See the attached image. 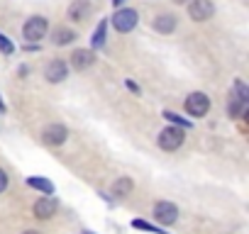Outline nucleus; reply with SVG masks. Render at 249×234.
Segmentation results:
<instances>
[{"label": "nucleus", "mask_w": 249, "mask_h": 234, "mask_svg": "<svg viewBox=\"0 0 249 234\" xmlns=\"http://www.w3.org/2000/svg\"><path fill=\"white\" fill-rule=\"evenodd\" d=\"M140 22V15L132 10V8H124V10H117L112 15V27L117 32H132Z\"/></svg>", "instance_id": "obj_1"}, {"label": "nucleus", "mask_w": 249, "mask_h": 234, "mask_svg": "<svg viewBox=\"0 0 249 234\" xmlns=\"http://www.w3.org/2000/svg\"><path fill=\"white\" fill-rule=\"evenodd\" d=\"M22 34H25V39H30V44L37 42V39H42L47 34V17H42V15L30 17L25 22V27H22Z\"/></svg>", "instance_id": "obj_2"}, {"label": "nucleus", "mask_w": 249, "mask_h": 234, "mask_svg": "<svg viewBox=\"0 0 249 234\" xmlns=\"http://www.w3.org/2000/svg\"><path fill=\"white\" fill-rule=\"evenodd\" d=\"M210 110V98L205 93H191L186 98V112L191 117H203Z\"/></svg>", "instance_id": "obj_3"}, {"label": "nucleus", "mask_w": 249, "mask_h": 234, "mask_svg": "<svg viewBox=\"0 0 249 234\" xmlns=\"http://www.w3.org/2000/svg\"><path fill=\"white\" fill-rule=\"evenodd\" d=\"M183 144V130L181 127H166L161 134H159V147L164 149V151H174V149H178Z\"/></svg>", "instance_id": "obj_4"}, {"label": "nucleus", "mask_w": 249, "mask_h": 234, "mask_svg": "<svg viewBox=\"0 0 249 234\" xmlns=\"http://www.w3.org/2000/svg\"><path fill=\"white\" fill-rule=\"evenodd\" d=\"M213 13H215L213 0H191V5H188V15H191V20H196V22L210 20Z\"/></svg>", "instance_id": "obj_5"}, {"label": "nucleus", "mask_w": 249, "mask_h": 234, "mask_svg": "<svg viewBox=\"0 0 249 234\" xmlns=\"http://www.w3.org/2000/svg\"><path fill=\"white\" fill-rule=\"evenodd\" d=\"M154 219L161 222V224H174L178 219V207L169 200H161L154 205Z\"/></svg>", "instance_id": "obj_6"}, {"label": "nucleus", "mask_w": 249, "mask_h": 234, "mask_svg": "<svg viewBox=\"0 0 249 234\" xmlns=\"http://www.w3.org/2000/svg\"><path fill=\"white\" fill-rule=\"evenodd\" d=\"M44 142L49 144V147H59V144H64L66 142V137H69V130L64 127V125H49L47 130H44Z\"/></svg>", "instance_id": "obj_7"}, {"label": "nucleus", "mask_w": 249, "mask_h": 234, "mask_svg": "<svg viewBox=\"0 0 249 234\" xmlns=\"http://www.w3.org/2000/svg\"><path fill=\"white\" fill-rule=\"evenodd\" d=\"M93 61H95V56H93L90 49H76V51L71 54V66H73V71H86V68L93 66Z\"/></svg>", "instance_id": "obj_8"}, {"label": "nucleus", "mask_w": 249, "mask_h": 234, "mask_svg": "<svg viewBox=\"0 0 249 234\" xmlns=\"http://www.w3.org/2000/svg\"><path fill=\"white\" fill-rule=\"evenodd\" d=\"M66 73H69V68H66V64L59 61V59H54V61L47 64V68H44V78H47L49 83H61V81L66 78Z\"/></svg>", "instance_id": "obj_9"}, {"label": "nucleus", "mask_w": 249, "mask_h": 234, "mask_svg": "<svg viewBox=\"0 0 249 234\" xmlns=\"http://www.w3.org/2000/svg\"><path fill=\"white\" fill-rule=\"evenodd\" d=\"M54 212H56V200L54 198H39L37 202H35V215L39 217V219H49V217H54Z\"/></svg>", "instance_id": "obj_10"}, {"label": "nucleus", "mask_w": 249, "mask_h": 234, "mask_svg": "<svg viewBox=\"0 0 249 234\" xmlns=\"http://www.w3.org/2000/svg\"><path fill=\"white\" fill-rule=\"evenodd\" d=\"M88 13H90V3H88V0H73L71 8H69V17L78 20V22H83L88 17Z\"/></svg>", "instance_id": "obj_11"}, {"label": "nucleus", "mask_w": 249, "mask_h": 234, "mask_svg": "<svg viewBox=\"0 0 249 234\" xmlns=\"http://www.w3.org/2000/svg\"><path fill=\"white\" fill-rule=\"evenodd\" d=\"M176 17L174 15H159L157 20H154V30L157 32H161V34H171L174 30H176Z\"/></svg>", "instance_id": "obj_12"}, {"label": "nucleus", "mask_w": 249, "mask_h": 234, "mask_svg": "<svg viewBox=\"0 0 249 234\" xmlns=\"http://www.w3.org/2000/svg\"><path fill=\"white\" fill-rule=\"evenodd\" d=\"M132 188H135L132 178L122 176V178H117V181L112 183V195H117V198H124V195H130V193H132Z\"/></svg>", "instance_id": "obj_13"}, {"label": "nucleus", "mask_w": 249, "mask_h": 234, "mask_svg": "<svg viewBox=\"0 0 249 234\" xmlns=\"http://www.w3.org/2000/svg\"><path fill=\"white\" fill-rule=\"evenodd\" d=\"M27 185H32V188L42 190L44 195H52V193H54V183H52V181H47V178H39V176L27 178Z\"/></svg>", "instance_id": "obj_14"}, {"label": "nucleus", "mask_w": 249, "mask_h": 234, "mask_svg": "<svg viewBox=\"0 0 249 234\" xmlns=\"http://www.w3.org/2000/svg\"><path fill=\"white\" fill-rule=\"evenodd\" d=\"M105 32H107V22L100 20V25L95 27V32H93V37H90V47H93V49H100V47L105 44Z\"/></svg>", "instance_id": "obj_15"}, {"label": "nucleus", "mask_w": 249, "mask_h": 234, "mask_svg": "<svg viewBox=\"0 0 249 234\" xmlns=\"http://www.w3.org/2000/svg\"><path fill=\"white\" fill-rule=\"evenodd\" d=\"M71 39H76V32H73V30H66V27H56V30H54V44L64 47V44H69Z\"/></svg>", "instance_id": "obj_16"}, {"label": "nucleus", "mask_w": 249, "mask_h": 234, "mask_svg": "<svg viewBox=\"0 0 249 234\" xmlns=\"http://www.w3.org/2000/svg\"><path fill=\"white\" fill-rule=\"evenodd\" d=\"M244 105H247V102H242L237 95H230V102H227V112H230V117H237V115H242Z\"/></svg>", "instance_id": "obj_17"}, {"label": "nucleus", "mask_w": 249, "mask_h": 234, "mask_svg": "<svg viewBox=\"0 0 249 234\" xmlns=\"http://www.w3.org/2000/svg\"><path fill=\"white\" fill-rule=\"evenodd\" d=\"M132 227L135 229H144V232H152V234H166L161 227H154L152 222H144V219H132Z\"/></svg>", "instance_id": "obj_18"}, {"label": "nucleus", "mask_w": 249, "mask_h": 234, "mask_svg": "<svg viewBox=\"0 0 249 234\" xmlns=\"http://www.w3.org/2000/svg\"><path fill=\"white\" fill-rule=\"evenodd\" d=\"M164 117H166V120H169L174 127H193L191 120H183V117H178L176 112H164Z\"/></svg>", "instance_id": "obj_19"}, {"label": "nucleus", "mask_w": 249, "mask_h": 234, "mask_svg": "<svg viewBox=\"0 0 249 234\" xmlns=\"http://www.w3.org/2000/svg\"><path fill=\"white\" fill-rule=\"evenodd\" d=\"M232 88H234V93H232V95H237L242 102H249V88H247L242 81H234V85H232Z\"/></svg>", "instance_id": "obj_20"}, {"label": "nucleus", "mask_w": 249, "mask_h": 234, "mask_svg": "<svg viewBox=\"0 0 249 234\" xmlns=\"http://www.w3.org/2000/svg\"><path fill=\"white\" fill-rule=\"evenodd\" d=\"M0 51H3V54H13V51H15V44H13L3 32H0Z\"/></svg>", "instance_id": "obj_21"}, {"label": "nucleus", "mask_w": 249, "mask_h": 234, "mask_svg": "<svg viewBox=\"0 0 249 234\" xmlns=\"http://www.w3.org/2000/svg\"><path fill=\"white\" fill-rule=\"evenodd\" d=\"M8 188V173L3 171V168H0V193H3Z\"/></svg>", "instance_id": "obj_22"}, {"label": "nucleus", "mask_w": 249, "mask_h": 234, "mask_svg": "<svg viewBox=\"0 0 249 234\" xmlns=\"http://www.w3.org/2000/svg\"><path fill=\"white\" fill-rule=\"evenodd\" d=\"M0 112H5V102L3 100H0Z\"/></svg>", "instance_id": "obj_23"}, {"label": "nucleus", "mask_w": 249, "mask_h": 234, "mask_svg": "<svg viewBox=\"0 0 249 234\" xmlns=\"http://www.w3.org/2000/svg\"><path fill=\"white\" fill-rule=\"evenodd\" d=\"M112 3H115V5H122V3H124V0H112Z\"/></svg>", "instance_id": "obj_24"}, {"label": "nucleus", "mask_w": 249, "mask_h": 234, "mask_svg": "<svg viewBox=\"0 0 249 234\" xmlns=\"http://www.w3.org/2000/svg\"><path fill=\"white\" fill-rule=\"evenodd\" d=\"M25 234H39V232H25Z\"/></svg>", "instance_id": "obj_25"}, {"label": "nucleus", "mask_w": 249, "mask_h": 234, "mask_svg": "<svg viewBox=\"0 0 249 234\" xmlns=\"http://www.w3.org/2000/svg\"><path fill=\"white\" fill-rule=\"evenodd\" d=\"M176 3H186V0H176Z\"/></svg>", "instance_id": "obj_26"}, {"label": "nucleus", "mask_w": 249, "mask_h": 234, "mask_svg": "<svg viewBox=\"0 0 249 234\" xmlns=\"http://www.w3.org/2000/svg\"><path fill=\"white\" fill-rule=\"evenodd\" d=\"M83 234H93V232H83Z\"/></svg>", "instance_id": "obj_27"}]
</instances>
